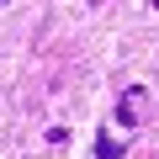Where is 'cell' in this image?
<instances>
[{
	"mask_svg": "<svg viewBox=\"0 0 159 159\" xmlns=\"http://www.w3.org/2000/svg\"><path fill=\"white\" fill-rule=\"evenodd\" d=\"M117 122H122V127H133V122H138V85L122 96V106H117Z\"/></svg>",
	"mask_w": 159,
	"mask_h": 159,
	"instance_id": "obj_1",
	"label": "cell"
},
{
	"mask_svg": "<svg viewBox=\"0 0 159 159\" xmlns=\"http://www.w3.org/2000/svg\"><path fill=\"white\" fill-rule=\"evenodd\" d=\"M0 6H6V0H0Z\"/></svg>",
	"mask_w": 159,
	"mask_h": 159,
	"instance_id": "obj_4",
	"label": "cell"
},
{
	"mask_svg": "<svg viewBox=\"0 0 159 159\" xmlns=\"http://www.w3.org/2000/svg\"><path fill=\"white\" fill-rule=\"evenodd\" d=\"M148 6H159V0H148Z\"/></svg>",
	"mask_w": 159,
	"mask_h": 159,
	"instance_id": "obj_3",
	"label": "cell"
},
{
	"mask_svg": "<svg viewBox=\"0 0 159 159\" xmlns=\"http://www.w3.org/2000/svg\"><path fill=\"white\" fill-rule=\"evenodd\" d=\"M96 159H122V143L101 133V138H96Z\"/></svg>",
	"mask_w": 159,
	"mask_h": 159,
	"instance_id": "obj_2",
	"label": "cell"
}]
</instances>
